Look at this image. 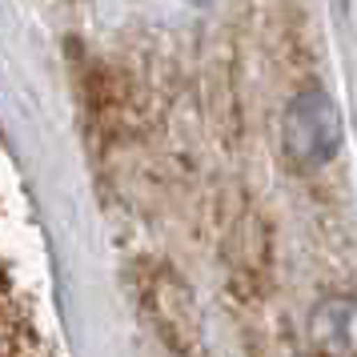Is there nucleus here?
<instances>
[{
  "label": "nucleus",
  "instance_id": "nucleus-1",
  "mask_svg": "<svg viewBox=\"0 0 357 357\" xmlns=\"http://www.w3.org/2000/svg\"><path fill=\"white\" fill-rule=\"evenodd\" d=\"M281 141H285L289 161L301 169H317V165L333 161L341 149V113L333 97L321 89L293 97L285 121H281Z\"/></svg>",
  "mask_w": 357,
  "mask_h": 357
},
{
  "label": "nucleus",
  "instance_id": "nucleus-2",
  "mask_svg": "<svg viewBox=\"0 0 357 357\" xmlns=\"http://www.w3.org/2000/svg\"><path fill=\"white\" fill-rule=\"evenodd\" d=\"M309 333L325 354H357V301L354 297H325L309 313Z\"/></svg>",
  "mask_w": 357,
  "mask_h": 357
},
{
  "label": "nucleus",
  "instance_id": "nucleus-3",
  "mask_svg": "<svg viewBox=\"0 0 357 357\" xmlns=\"http://www.w3.org/2000/svg\"><path fill=\"white\" fill-rule=\"evenodd\" d=\"M189 4H205V0H189Z\"/></svg>",
  "mask_w": 357,
  "mask_h": 357
}]
</instances>
